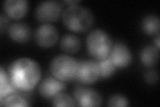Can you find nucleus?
<instances>
[{"label":"nucleus","instance_id":"10","mask_svg":"<svg viewBox=\"0 0 160 107\" xmlns=\"http://www.w3.org/2000/svg\"><path fill=\"white\" fill-rule=\"evenodd\" d=\"M66 88L64 82L49 76L44 78L38 86L39 93L42 97L46 99H52L59 93H62Z\"/></svg>","mask_w":160,"mask_h":107},{"label":"nucleus","instance_id":"11","mask_svg":"<svg viewBox=\"0 0 160 107\" xmlns=\"http://www.w3.org/2000/svg\"><path fill=\"white\" fill-rule=\"evenodd\" d=\"M29 8V3L26 0H7L3 3L5 13L13 19H20L26 16Z\"/></svg>","mask_w":160,"mask_h":107},{"label":"nucleus","instance_id":"15","mask_svg":"<svg viewBox=\"0 0 160 107\" xmlns=\"http://www.w3.org/2000/svg\"><path fill=\"white\" fill-rule=\"evenodd\" d=\"M143 32L148 35H157L159 34V19L155 15H148L145 16L141 23Z\"/></svg>","mask_w":160,"mask_h":107},{"label":"nucleus","instance_id":"5","mask_svg":"<svg viewBox=\"0 0 160 107\" xmlns=\"http://www.w3.org/2000/svg\"><path fill=\"white\" fill-rule=\"evenodd\" d=\"M62 5L58 1H43L40 2L35 9V17L44 24L56 21L62 14Z\"/></svg>","mask_w":160,"mask_h":107},{"label":"nucleus","instance_id":"18","mask_svg":"<svg viewBox=\"0 0 160 107\" xmlns=\"http://www.w3.org/2000/svg\"><path fill=\"white\" fill-rule=\"evenodd\" d=\"M0 104L3 106H29L27 100L16 94H9L3 99H0Z\"/></svg>","mask_w":160,"mask_h":107},{"label":"nucleus","instance_id":"16","mask_svg":"<svg viewBox=\"0 0 160 107\" xmlns=\"http://www.w3.org/2000/svg\"><path fill=\"white\" fill-rule=\"evenodd\" d=\"M18 92L12 84L8 72L2 67L0 68V99H3L9 94H16Z\"/></svg>","mask_w":160,"mask_h":107},{"label":"nucleus","instance_id":"6","mask_svg":"<svg viewBox=\"0 0 160 107\" xmlns=\"http://www.w3.org/2000/svg\"><path fill=\"white\" fill-rule=\"evenodd\" d=\"M100 78L97 60H86L79 61L76 80L85 85L93 84Z\"/></svg>","mask_w":160,"mask_h":107},{"label":"nucleus","instance_id":"22","mask_svg":"<svg viewBox=\"0 0 160 107\" xmlns=\"http://www.w3.org/2000/svg\"><path fill=\"white\" fill-rule=\"evenodd\" d=\"M9 22L8 18L6 16L2 14L0 16V32H1V34H3L8 28H9Z\"/></svg>","mask_w":160,"mask_h":107},{"label":"nucleus","instance_id":"3","mask_svg":"<svg viewBox=\"0 0 160 107\" xmlns=\"http://www.w3.org/2000/svg\"><path fill=\"white\" fill-rule=\"evenodd\" d=\"M86 45L89 54L96 60H101L109 57L113 42L108 32L96 29L88 34Z\"/></svg>","mask_w":160,"mask_h":107},{"label":"nucleus","instance_id":"9","mask_svg":"<svg viewBox=\"0 0 160 107\" xmlns=\"http://www.w3.org/2000/svg\"><path fill=\"white\" fill-rule=\"evenodd\" d=\"M109 58L116 68H126L132 62V54L126 44L118 42L113 45Z\"/></svg>","mask_w":160,"mask_h":107},{"label":"nucleus","instance_id":"4","mask_svg":"<svg viewBox=\"0 0 160 107\" xmlns=\"http://www.w3.org/2000/svg\"><path fill=\"white\" fill-rule=\"evenodd\" d=\"M79 61L69 55L60 54L55 56L50 63V72L53 76L62 82L76 79Z\"/></svg>","mask_w":160,"mask_h":107},{"label":"nucleus","instance_id":"12","mask_svg":"<svg viewBox=\"0 0 160 107\" xmlns=\"http://www.w3.org/2000/svg\"><path fill=\"white\" fill-rule=\"evenodd\" d=\"M8 35L13 41L23 44L27 42L31 38L32 30L27 24L16 22L9 26Z\"/></svg>","mask_w":160,"mask_h":107},{"label":"nucleus","instance_id":"1","mask_svg":"<svg viewBox=\"0 0 160 107\" xmlns=\"http://www.w3.org/2000/svg\"><path fill=\"white\" fill-rule=\"evenodd\" d=\"M8 74L12 84L22 92L32 90L42 77L39 64L36 60L26 57L13 60L9 66Z\"/></svg>","mask_w":160,"mask_h":107},{"label":"nucleus","instance_id":"8","mask_svg":"<svg viewBox=\"0 0 160 107\" xmlns=\"http://www.w3.org/2000/svg\"><path fill=\"white\" fill-rule=\"evenodd\" d=\"M59 38L57 28L51 24H43L36 29L34 40L39 46L43 48H51L56 44Z\"/></svg>","mask_w":160,"mask_h":107},{"label":"nucleus","instance_id":"14","mask_svg":"<svg viewBox=\"0 0 160 107\" xmlns=\"http://www.w3.org/2000/svg\"><path fill=\"white\" fill-rule=\"evenodd\" d=\"M159 56V50L153 45H146L140 52V60L142 63L147 66L152 67L156 65Z\"/></svg>","mask_w":160,"mask_h":107},{"label":"nucleus","instance_id":"2","mask_svg":"<svg viewBox=\"0 0 160 107\" xmlns=\"http://www.w3.org/2000/svg\"><path fill=\"white\" fill-rule=\"evenodd\" d=\"M62 17L66 28L76 33L88 31L94 22V16L91 10L79 5L68 6L62 12Z\"/></svg>","mask_w":160,"mask_h":107},{"label":"nucleus","instance_id":"17","mask_svg":"<svg viewBox=\"0 0 160 107\" xmlns=\"http://www.w3.org/2000/svg\"><path fill=\"white\" fill-rule=\"evenodd\" d=\"M97 62L99 66L100 78L108 79L112 77L114 73L116 72L117 68L113 65L109 57H108L103 60H97Z\"/></svg>","mask_w":160,"mask_h":107},{"label":"nucleus","instance_id":"19","mask_svg":"<svg viewBox=\"0 0 160 107\" xmlns=\"http://www.w3.org/2000/svg\"><path fill=\"white\" fill-rule=\"evenodd\" d=\"M52 105L54 106H76V102L71 96L63 93H59L52 99Z\"/></svg>","mask_w":160,"mask_h":107},{"label":"nucleus","instance_id":"24","mask_svg":"<svg viewBox=\"0 0 160 107\" xmlns=\"http://www.w3.org/2000/svg\"><path fill=\"white\" fill-rule=\"evenodd\" d=\"M154 42H155V44L156 45V48L159 50V45H160V35H159V34H157V36L156 38H155Z\"/></svg>","mask_w":160,"mask_h":107},{"label":"nucleus","instance_id":"21","mask_svg":"<svg viewBox=\"0 0 160 107\" xmlns=\"http://www.w3.org/2000/svg\"><path fill=\"white\" fill-rule=\"evenodd\" d=\"M145 79L148 83L154 84L158 80V74L155 71H148L145 74Z\"/></svg>","mask_w":160,"mask_h":107},{"label":"nucleus","instance_id":"7","mask_svg":"<svg viewBox=\"0 0 160 107\" xmlns=\"http://www.w3.org/2000/svg\"><path fill=\"white\" fill-rule=\"evenodd\" d=\"M73 96L78 106H99L102 104L101 94L97 90L88 86H77L73 90Z\"/></svg>","mask_w":160,"mask_h":107},{"label":"nucleus","instance_id":"23","mask_svg":"<svg viewBox=\"0 0 160 107\" xmlns=\"http://www.w3.org/2000/svg\"><path fill=\"white\" fill-rule=\"evenodd\" d=\"M80 2L81 1H79V0H66V1H64V3L69 6H74V5H78Z\"/></svg>","mask_w":160,"mask_h":107},{"label":"nucleus","instance_id":"20","mask_svg":"<svg viewBox=\"0 0 160 107\" xmlns=\"http://www.w3.org/2000/svg\"><path fill=\"white\" fill-rule=\"evenodd\" d=\"M108 106L123 107L129 106L128 99L123 94H116L109 98L108 103Z\"/></svg>","mask_w":160,"mask_h":107},{"label":"nucleus","instance_id":"13","mask_svg":"<svg viewBox=\"0 0 160 107\" xmlns=\"http://www.w3.org/2000/svg\"><path fill=\"white\" fill-rule=\"evenodd\" d=\"M60 48L65 53L74 54L78 53L82 48V42L76 35L67 34L60 41Z\"/></svg>","mask_w":160,"mask_h":107}]
</instances>
